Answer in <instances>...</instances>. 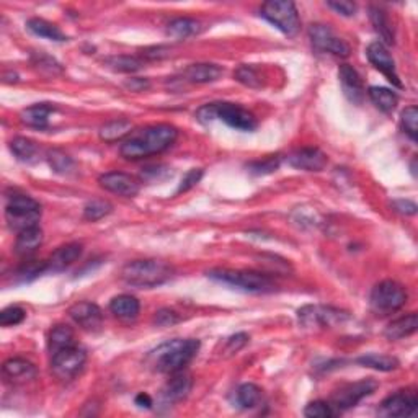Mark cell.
<instances>
[{
	"instance_id": "obj_46",
	"label": "cell",
	"mask_w": 418,
	"mask_h": 418,
	"mask_svg": "<svg viewBox=\"0 0 418 418\" xmlns=\"http://www.w3.org/2000/svg\"><path fill=\"white\" fill-rule=\"evenodd\" d=\"M201 177H203L201 168H191V170L182 178V183H180V186H178L177 193H185L188 190H191L193 186H196L198 183H200Z\"/></svg>"
},
{
	"instance_id": "obj_11",
	"label": "cell",
	"mask_w": 418,
	"mask_h": 418,
	"mask_svg": "<svg viewBox=\"0 0 418 418\" xmlns=\"http://www.w3.org/2000/svg\"><path fill=\"white\" fill-rule=\"evenodd\" d=\"M377 389V382L373 379H361L351 384L341 386L332 395V407L338 412L348 410L361 402L365 397L373 394Z\"/></svg>"
},
{
	"instance_id": "obj_7",
	"label": "cell",
	"mask_w": 418,
	"mask_h": 418,
	"mask_svg": "<svg viewBox=\"0 0 418 418\" xmlns=\"http://www.w3.org/2000/svg\"><path fill=\"white\" fill-rule=\"evenodd\" d=\"M260 15L277 27L279 32L286 37H296L300 30V20L298 8L289 0H272V2H265L260 10Z\"/></svg>"
},
{
	"instance_id": "obj_6",
	"label": "cell",
	"mask_w": 418,
	"mask_h": 418,
	"mask_svg": "<svg viewBox=\"0 0 418 418\" xmlns=\"http://www.w3.org/2000/svg\"><path fill=\"white\" fill-rule=\"evenodd\" d=\"M39 217H42V206L32 196H8L7 206H5V221L12 231L22 232L25 229L37 227Z\"/></svg>"
},
{
	"instance_id": "obj_20",
	"label": "cell",
	"mask_w": 418,
	"mask_h": 418,
	"mask_svg": "<svg viewBox=\"0 0 418 418\" xmlns=\"http://www.w3.org/2000/svg\"><path fill=\"white\" fill-rule=\"evenodd\" d=\"M193 387V379L190 374L186 373H175L170 381L167 382L164 391H162V395H164V400L168 404H177V402H182L186 399L188 394H190Z\"/></svg>"
},
{
	"instance_id": "obj_13",
	"label": "cell",
	"mask_w": 418,
	"mask_h": 418,
	"mask_svg": "<svg viewBox=\"0 0 418 418\" xmlns=\"http://www.w3.org/2000/svg\"><path fill=\"white\" fill-rule=\"evenodd\" d=\"M418 399L415 391H399L382 400L379 415L382 417H415Z\"/></svg>"
},
{
	"instance_id": "obj_41",
	"label": "cell",
	"mask_w": 418,
	"mask_h": 418,
	"mask_svg": "<svg viewBox=\"0 0 418 418\" xmlns=\"http://www.w3.org/2000/svg\"><path fill=\"white\" fill-rule=\"evenodd\" d=\"M234 75H236L239 82L246 87H251V89H260V87H262V77H260V74L252 65H241V68L234 72Z\"/></svg>"
},
{
	"instance_id": "obj_38",
	"label": "cell",
	"mask_w": 418,
	"mask_h": 418,
	"mask_svg": "<svg viewBox=\"0 0 418 418\" xmlns=\"http://www.w3.org/2000/svg\"><path fill=\"white\" fill-rule=\"evenodd\" d=\"M46 270H48V262H27L18 270L15 277H17L20 283H28L38 278L39 274H43Z\"/></svg>"
},
{
	"instance_id": "obj_49",
	"label": "cell",
	"mask_w": 418,
	"mask_h": 418,
	"mask_svg": "<svg viewBox=\"0 0 418 418\" xmlns=\"http://www.w3.org/2000/svg\"><path fill=\"white\" fill-rule=\"evenodd\" d=\"M142 56L146 59H164L167 56H170V48H167V46H152V48H146L142 51Z\"/></svg>"
},
{
	"instance_id": "obj_10",
	"label": "cell",
	"mask_w": 418,
	"mask_h": 418,
	"mask_svg": "<svg viewBox=\"0 0 418 418\" xmlns=\"http://www.w3.org/2000/svg\"><path fill=\"white\" fill-rule=\"evenodd\" d=\"M51 371L61 381H70L80 373L87 361L85 350L79 348L77 345L69 346V348L59 350L58 353L51 355Z\"/></svg>"
},
{
	"instance_id": "obj_22",
	"label": "cell",
	"mask_w": 418,
	"mask_h": 418,
	"mask_svg": "<svg viewBox=\"0 0 418 418\" xmlns=\"http://www.w3.org/2000/svg\"><path fill=\"white\" fill-rule=\"evenodd\" d=\"M82 255V246L80 243H65V246L59 247L51 258L48 260V270H53V272H63L68 267H70L74 262H77Z\"/></svg>"
},
{
	"instance_id": "obj_28",
	"label": "cell",
	"mask_w": 418,
	"mask_h": 418,
	"mask_svg": "<svg viewBox=\"0 0 418 418\" xmlns=\"http://www.w3.org/2000/svg\"><path fill=\"white\" fill-rule=\"evenodd\" d=\"M75 345V335L74 330L69 327V325L59 324L53 327V330L49 332V338H48V348L51 351V355L58 353L59 350L69 348V346Z\"/></svg>"
},
{
	"instance_id": "obj_33",
	"label": "cell",
	"mask_w": 418,
	"mask_h": 418,
	"mask_svg": "<svg viewBox=\"0 0 418 418\" xmlns=\"http://www.w3.org/2000/svg\"><path fill=\"white\" fill-rule=\"evenodd\" d=\"M368 95L376 108H379L382 113H392L395 110L397 103H399V99L394 91L386 89V87H369Z\"/></svg>"
},
{
	"instance_id": "obj_51",
	"label": "cell",
	"mask_w": 418,
	"mask_h": 418,
	"mask_svg": "<svg viewBox=\"0 0 418 418\" xmlns=\"http://www.w3.org/2000/svg\"><path fill=\"white\" fill-rule=\"evenodd\" d=\"M131 91H142L149 89V80L147 79H131L125 84Z\"/></svg>"
},
{
	"instance_id": "obj_17",
	"label": "cell",
	"mask_w": 418,
	"mask_h": 418,
	"mask_svg": "<svg viewBox=\"0 0 418 418\" xmlns=\"http://www.w3.org/2000/svg\"><path fill=\"white\" fill-rule=\"evenodd\" d=\"M327 156L317 147H304L288 157V164L305 172H320L327 165Z\"/></svg>"
},
{
	"instance_id": "obj_35",
	"label": "cell",
	"mask_w": 418,
	"mask_h": 418,
	"mask_svg": "<svg viewBox=\"0 0 418 418\" xmlns=\"http://www.w3.org/2000/svg\"><path fill=\"white\" fill-rule=\"evenodd\" d=\"M10 151L22 162H32L38 156L37 142L27 139V137H15L10 141Z\"/></svg>"
},
{
	"instance_id": "obj_30",
	"label": "cell",
	"mask_w": 418,
	"mask_h": 418,
	"mask_svg": "<svg viewBox=\"0 0 418 418\" xmlns=\"http://www.w3.org/2000/svg\"><path fill=\"white\" fill-rule=\"evenodd\" d=\"M369 18H371V23H373V27H374V32L377 33V37L381 38V44L382 43L387 46L394 44V32H392L389 18H387L384 10H381L377 7H371Z\"/></svg>"
},
{
	"instance_id": "obj_48",
	"label": "cell",
	"mask_w": 418,
	"mask_h": 418,
	"mask_svg": "<svg viewBox=\"0 0 418 418\" xmlns=\"http://www.w3.org/2000/svg\"><path fill=\"white\" fill-rule=\"evenodd\" d=\"M327 5L343 17H353L356 12V5L353 2H346V0H334V2H327Z\"/></svg>"
},
{
	"instance_id": "obj_1",
	"label": "cell",
	"mask_w": 418,
	"mask_h": 418,
	"mask_svg": "<svg viewBox=\"0 0 418 418\" xmlns=\"http://www.w3.org/2000/svg\"><path fill=\"white\" fill-rule=\"evenodd\" d=\"M178 136V131L172 125H151L132 131L121 142L120 152L127 160H139L146 157L160 154L167 151Z\"/></svg>"
},
{
	"instance_id": "obj_4",
	"label": "cell",
	"mask_w": 418,
	"mask_h": 418,
	"mask_svg": "<svg viewBox=\"0 0 418 418\" xmlns=\"http://www.w3.org/2000/svg\"><path fill=\"white\" fill-rule=\"evenodd\" d=\"M196 118L203 125H209L214 120H219L239 131H253L258 126L257 118H255L251 111L236 103H226V101L203 105L196 111Z\"/></svg>"
},
{
	"instance_id": "obj_29",
	"label": "cell",
	"mask_w": 418,
	"mask_h": 418,
	"mask_svg": "<svg viewBox=\"0 0 418 418\" xmlns=\"http://www.w3.org/2000/svg\"><path fill=\"white\" fill-rule=\"evenodd\" d=\"M27 28L28 32H32L39 38L49 39V42H68V37L61 32L59 27H56V25L51 22H46L43 18L28 20Z\"/></svg>"
},
{
	"instance_id": "obj_34",
	"label": "cell",
	"mask_w": 418,
	"mask_h": 418,
	"mask_svg": "<svg viewBox=\"0 0 418 418\" xmlns=\"http://www.w3.org/2000/svg\"><path fill=\"white\" fill-rule=\"evenodd\" d=\"M356 363L365 366V368H371L376 371H394L399 368V360L394 358V356L387 355H377V353H369L361 356V358L356 360Z\"/></svg>"
},
{
	"instance_id": "obj_42",
	"label": "cell",
	"mask_w": 418,
	"mask_h": 418,
	"mask_svg": "<svg viewBox=\"0 0 418 418\" xmlns=\"http://www.w3.org/2000/svg\"><path fill=\"white\" fill-rule=\"evenodd\" d=\"M25 317H27V312L18 305H10V308L4 309L0 312V325L4 327H12V325H18L22 324Z\"/></svg>"
},
{
	"instance_id": "obj_36",
	"label": "cell",
	"mask_w": 418,
	"mask_h": 418,
	"mask_svg": "<svg viewBox=\"0 0 418 418\" xmlns=\"http://www.w3.org/2000/svg\"><path fill=\"white\" fill-rule=\"evenodd\" d=\"M262 402V389L255 384H242L237 389V404L242 409H253Z\"/></svg>"
},
{
	"instance_id": "obj_26",
	"label": "cell",
	"mask_w": 418,
	"mask_h": 418,
	"mask_svg": "<svg viewBox=\"0 0 418 418\" xmlns=\"http://www.w3.org/2000/svg\"><path fill=\"white\" fill-rule=\"evenodd\" d=\"M417 327H418V315L415 312H412L409 315H405V317L397 319L394 322L387 325L384 330V336L391 341L402 340L405 338V336L414 335L417 332Z\"/></svg>"
},
{
	"instance_id": "obj_16",
	"label": "cell",
	"mask_w": 418,
	"mask_h": 418,
	"mask_svg": "<svg viewBox=\"0 0 418 418\" xmlns=\"http://www.w3.org/2000/svg\"><path fill=\"white\" fill-rule=\"evenodd\" d=\"M70 319L74 320L79 327L89 332H96L103 324V312L99 305L94 303H77L69 309Z\"/></svg>"
},
{
	"instance_id": "obj_40",
	"label": "cell",
	"mask_w": 418,
	"mask_h": 418,
	"mask_svg": "<svg viewBox=\"0 0 418 418\" xmlns=\"http://www.w3.org/2000/svg\"><path fill=\"white\" fill-rule=\"evenodd\" d=\"M400 125L407 132V136L410 137L412 141H417L418 136V110L417 106H409L402 111L400 115Z\"/></svg>"
},
{
	"instance_id": "obj_19",
	"label": "cell",
	"mask_w": 418,
	"mask_h": 418,
	"mask_svg": "<svg viewBox=\"0 0 418 418\" xmlns=\"http://www.w3.org/2000/svg\"><path fill=\"white\" fill-rule=\"evenodd\" d=\"M4 379L10 382V384H27L32 379L37 377V368L33 363L23 360V358H12L7 360L2 366Z\"/></svg>"
},
{
	"instance_id": "obj_32",
	"label": "cell",
	"mask_w": 418,
	"mask_h": 418,
	"mask_svg": "<svg viewBox=\"0 0 418 418\" xmlns=\"http://www.w3.org/2000/svg\"><path fill=\"white\" fill-rule=\"evenodd\" d=\"M103 63L108 69L121 74H132L144 68V61L136 58V56H125V54L110 56V58H106Z\"/></svg>"
},
{
	"instance_id": "obj_37",
	"label": "cell",
	"mask_w": 418,
	"mask_h": 418,
	"mask_svg": "<svg viewBox=\"0 0 418 418\" xmlns=\"http://www.w3.org/2000/svg\"><path fill=\"white\" fill-rule=\"evenodd\" d=\"M111 211H113L111 203L105 201V200H91L87 203L84 208V217L87 219V221L96 222V221H100V219H103L105 216H108Z\"/></svg>"
},
{
	"instance_id": "obj_23",
	"label": "cell",
	"mask_w": 418,
	"mask_h": 418,
	"mask_svg": "<svg viewBox=\"0 0 418 418\" xmlns=\"http://www.w3.org/2000/svg\"><path fill=\"white\" fill-rule=\"evenodd\" d=\"M43 243V231L37 227L25 229V231L18 232L17 241H15V252L20 257H30L38 251L39 246Z\"/></svg>"
},
{
	"instance_id": "obj_50",
	"label": "cell",
	"mask_w": 418,
	"mask_h": 418,
	"mask_svg": "<svg viewBox=\"0 0 418 418\" xmlns=\"http://www.w3.org/2000/svg\"><path fill=\"white\" fill-rule=\"evenodd\" d=\"M392 206H394L395 211L405 214V216H414L417 213V205L410 200H397L392 203Z\"/></svg>"
},
{
	"instance_id": "obj_8",
	"label": "cell",
	"mask_w": 418,
	"mask_h": 418,
	"mask_svg": "<svg viewBox=\"0 0 418 418\" xmlns=\"http://www.w3.org/2000/svg\"><path fill=\"white\" fill-rule=\"evenodd\" d=\"M407 303V293L402 284L386 279L379 284H376L369 296L371 309L376 314L387 315L402 309Z\"/></svg>"
},
{
	"instance_id": "obj_25",
	"label": "cell",
	"mask_w": 418,
	"mask_h": 418,
	"mask_svg": "<svg viewBox=\"0 0 418 418\" xmlns=\"http://www.w3.org/2000/svg\"><path fill=\"white\" fill-rule=\"evenodd\" d=\"M56 108L51 103H37L33 106H28L22 111L20 118L22 123L30 127H37V129H44L49 123V116Z\"/></svg>"
},
{
	"instance_id": "obj_27",
	"label": "cell",
	"mask_w": 418,
	"mask_h": 418,
	"mask_svg": "<svg viewBox=\"0 0 418 418\" xmlns=\"http://www.w3.org/2000/svg\"><path fill=\"white\" fill-rule=\"evenodd\" d=\"M200 32H201V23L195 18L180 17V18L172 20V22L167 25V34L175 39H186L190 37H195V34H198Z\"/></svg>"
},
{
	"instance_id": "obj_52",
	"label": "cell",
	"mask_w": 418,
	"mask_h": 418,
	"mask_svg": "<svg viewBox=\"0 0 418 418\" xmlns=\"http://www.w3.org/2000/svg\"><path fill=\"white\" fill-rule=\"evenodd\" d=\"M136 405H139L141 409H151L152 407L151 395L146 394V392H141V394L136 397Z\"/></svg>"
},
{
	"instance_id": "obj_43",
	"label": "cell",
	"mask_w": 418,
	"mask_h": 418,
	"mask_svg": "<svg viewBox=\"0 0 418 418\" xmlns=\"http://www.w3.org/2000/svg\"><path fill=\"white\" fill-rule=\"evenodd\" d=\"M278 167H279V157L270 156V157H267V159L248 164V172L253 173V175H267V173L278 170Z\"/></svg>"
},
{
	"instance_id": "obj_5",
	"label": "cell",
	"mask_w": 418,
	"mask_h": 418,
	"mask_svg": "<svg viewBox=\"0 0 418 418\" xmlns=\"http://www.w3.org/2000/svg\"><path fill=\"white\" fill-rule=\"evenodd\" d=\"M208 278L214 281L227 284L246 293H270L274 289L273 279L268 274L248 270H231V268H214L208 272Z\"/></svg>"
},
{
	"instance_id": "obj_21",
	"label": "cell",
	"mask_w": 418,
	"mask_h": 418,
	"mask_svg": "<svg viewBox=\"0 0 418 418\" xmlns=\"http://www.w3.org/2000/svg\"><path fill=\"white\" fill-rule=\"evenodd\" d=\"M222 74H224V69L221 65L201 63V64H191L190 68H186L185 72H183V77L191 84H209V82H216V80L221 79Z\"/></svg>"
},
{
	"instance_id": "obj_3",
	"label": "cell",
	"mask_w": 418,
	"mask_h": 418,
	"mask_svg": "<svg viewBox=\"0 0 418 418\" xmlns=\"http://www.w3.org/2000/svg\"><path fill=\"white\" fill-rule=\"evenodd\" d=\"M173 277V268L162 260H134L121 270V279L129 286L156 288Z\"/></svg>"
},
{
	"instance_id": "obj_45",
	"label": "cell",
	"mask_w": 418,
	"mask_h": 418,
	"mask_svg": "<svg viewBox=\"0 0 418 418\" xmlns=\"http://www.w3.org/2000/svg\"><path fill=\"white\" fill-rule=\"evenodd\" d=\"M178 322H180V317H178L175 310L160 309L157 310L154 315V324L159 325V327H172V325H175Z\"/></svg>"
},
{
	"instance_id": "obj_12",
	"label": "cell",
	"mask_w": 418,
	"mask_h": 418,
	"mask_svg": "<svg viewBox=\"0 0 418 418\" xmlns=\"http://www.w3.org/2000/svg\"><path fill=\"white\" fill-rule=\"evenodd\" d=\"M309 38L317 51L330 53L336 56V58H348L350 56V46L346 44L343 39L336 37L334 30L327 27V25H312V27L309 28Z\"/></svg>"
},
{
	"instance_id": "obj_2",
	"label": "cell",
	"mask_w": 418,
	"mask_h": 418,
	"mask_svg": "<svg viewBox=\"0 0 418 418\" xmlns=\"http://www.w3.org/2000/svg\"><path fill=\"white\" fill-rule=\"evenodd\" d=\"M200 351V341L193 338H175L157 346L147 356V365L157 373L175 374L195 358Z\"/></svg>"
},
{
	"instance_id": "obj_47",
	"label": "cell",
	"mask_w": 418,
	"mask_h": 418,
	"mask_svg": "<svg viewBox=\"0 0 418 418\" xmlns=\"http://www.w3.org/2000/svg\"><path fill=\"white\" fill-rule=\"evenodd\" d=\"M248 340H251V336H248L247 334L232 335L231 338L226 341V348H224V353H226L227 356L237 353V351H241L243 346L248 343Z\"/></svg>"
},
{
	"instance_id": "obj_24",
	"label": "cell",
	"mask_w": 418,
	"mask_h": 418,
	"mask_svg": "<svg viewBox=\"0 0 418 418\" xmlns=\"http://www.w3.org/2000/svg\"><path fill=\"white\" fill-rule=\"evenodd\" d=\"M110 310L111 314H115L116 317L121 320H134L137 315H139L141 304L134 296L129 294H121L116 296V298L111 299L110 303Z\"/></svg>"
},
{
	"instance_id": "obj_9",
	"label": "cell",
	"mask_w": 418,
	"mask_h": 418,
	"mask_svg": "<svg viewBox=\"0 0 418 418\" xmlns=\"http://www.w3.org/2000/svg\"><path fill=\"white\" fill-rule=\"evenodd\" d=\"M299 324L304 329H324L341 324L350 319L348 312L329 305H304L298 312Z\"/></svg>"
},
{
	"instance_id": "obj_31",
	"label": "cell",
	"mask_w": 418,
	"mask_h": 418,
	"mask_svg": "<svg viewBox=\"0 0 418 418\" xmlns=\"http://www.w3.org/2000/svg\"><path fill=\"white\" fill-rule=\"evenodd\" d=\"M132 132V125L127 120H113L100 127V139L105 142L125 141Z\"/></svg>"
},
{
	"instance_id": "obj_14",
	"label": "cell",
	"mask_w": 418,
	"mask_h": 418,
	"mask_svg": "<svg viewBox=\"0 0 418 418\" xmlns=\"http://www.w3.org/2000/svg\"><path fill=\"white\" fill-rule=\"evenodd\" d=\"M99 183L100 186L105 188L106 191L115 193V195H120V196H126V198L136 196L141 190L139 180L125 172L103 173V175L99 178Z\"/></svg>"
},
{
	"instance_id": "obj_18",
	"label": "cell",
	"mask_w": 418,
	"mask_h": 418,
	"mask_svg": "<svg viewBox=\"0 0 418 418\" xmlns=\"http://www.w3.org/2000/svg\"><path fill=\"white\" fill-rule=\"evenodd\" d=\"M338 79L341 90L351 103L360 105L365 99V87L360 74L350 64H341L338 68Z\"/></svg>"
},
{
	"instance_id": "obj_39",
	"label": "cell",
	"mask_w": 418,
	"mask_h": 418,
	"mask_svg": "<svg viewBox=\"0 0 418 418\" xmlns=\"http://www.w3.org/2000/svg\"><path fill=\"white\" fill-rule=\"evenodd\" d=\"M48 162L51 168L58 173H69L74 168V160L68 154H64L63 151L58 149L48 152Z\"/></svg>"
},
{
	"instance_id": "obj_15",
	"label": "cell",
	"mask_w": 418,
	"mask_h": 418,
	"mask_svg": "<svg viewBox=\"0 0 418 418\" xmlns=\"http://www.w3.org/2000/svg\"><path fill=\"white\" fill-rule=\"evenodd\" d=\"M366 56H368L369 63L374 65L377 70H381L386 75V79L389 80L392 85H395L397 89H402V82L399 79V74L395 70V63L391 58L389 51L386 49L384 44L381 43H371L366 49Z\"/></svg>"
},
{
	"instance_id": "obj_44",
	"label": "cell",
	"mask_w": 418,
	"mask_h": 418,
	"mask_svg": "<svg viewBox=\"0 0 418 418\" xmlns=\"http://www.w3.org/2000/svg\"><path fill=\"white\" fill-rule=\"evenodd\" d=\"M304 415L309 418H330L335 415L334 407L324 400H315L304 409Z\"/></svg>"
}]
</instances>
